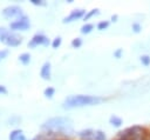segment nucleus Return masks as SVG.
<instances>
[{"instance_id":"23","label":"nucleus","mask_w":150,"mask_h":140,"mask_svg":"<svg viewBox=\"0 0 150 140\" xmlns=\"http://www.w3.org/2000/svg\"><path fill=\"white\" fill-rule=\"evenodd\" d=\"M131 28H132V31H134L135 33H138V32H141V29H142V27H141V25H139L138 22H134L132 26H131Z\"/></svg>"},{"instance_id":"17","label":"nucleus","mask_w":150,"mask_h":140,"mask_svg":"<svg viewBox=\"0 0 150 140\" xmlns=\"http://www.w3.org/2000/svg\"><path fill=\"white\" fill-rule=\"evenodd\" d=\"M105 139H107V138H105L104 132H102V131H100V129L95 131V140H105Z\"/></svg>"},{"instance_id":"16","label":"nucleus","mask_w":150,"mask_h":140,"mask_svg":"<svg viewBox=\"0 0 150 140\" xmlns=\"http://www.w3.org/2000/svg\"><path fill=\"white\" fill-rule=\"evenodd\" d=\"M98 13H100L98 8H94V9H91V11H89V12L84 15V20H88V19H90L91 16H94V15H96V14H98Z\"/></svg>"},{"instance_id":"28","label":"nucleus","mask_w":150,"mask_h":140,"mask_svg":"<svg viewBox=\"0 0 150 140\" xmlns=\"http://www.w3.org/2000/svg\"><path fill=\"white\" fill-rule=\"evenodd\" d=\"M117 18H118V16H117L116 14H115V15H112V16H111V21H116V20H117Z\"/></svg>"},{"instance_id":"25","label":"nucleus","mask_w":150,"mask_h":140,"mask_svg":"<svg viewBox=\"0 0 150 140\" xmlns=\"http://www.w3.org/2000/svg\"><path fill=\"white\" fill-rule=\"evenodd\" d=\"M30 2L33 5H38V6H43L45 5V1H42V0H30Z\"/></svg>"},{"instance_id":"4","label":"nucleus","mask_w":150,"mask_h":140,"mask_svg":"<svg viewBox=\"0 0 150 140\" xmlns=\"http://www.w3.org/2000/svg\"><path fill=\"white\" fill-rule=\"evenodd\" d=\"M29 26H30L29 19L26 15L20 16L18 20L11 22V25H9L11 29H14V31H26V29L29 28Z\"/></svg>"},{"instance_id":"6","label":"nucleus","mask_w":150,"mask_h":140,"mask_svg":"<svg viewBox=\"0 0 150 140\" xmlns=\"http://www.w3.org/2000/svg\"><path fill=\"white\" fill-rule=\"evenodd\" d=\"M48 44H49V40L47 36H45L43 34H35L30 39V41L28 42V47L33 48V47H36L39 45H48Z\"/></svg>"},{"instance_id":"14","label":"nucleus","mask_w":150,"mask_h":140,"mask_svg":"<svg viewBox=\"0 0 150 140\" xmlns=\"http://www.w3.org/2000/svg\"><path fill=\"white\" fill-rule=\"evenodd\" d=\"M93 28H94V26L91 24H86V25H83L81 27V33L82 34H88V33H90L93 31Z\"/></svg>"},{"instance_id":"27","label":"nucleus","mask_w":150,"mask_h":140,"mask_svg":"<svg viewBox=\"0 0 150 140\" xmlns=\"http://www.w3.org/2000/svg\"><path fill=\"white\" fill-rule=\"evenodd\" d=\"M0 94H7V89H6V87L2 86V85H0Z\"/></svg>"},{"instance_id":"9","label":"nucleus","mask_w":150,"mask_h":140,"mask_svg":"<svg viewBox=\"0 0 150 140\" xmlns=\"http://www.w3.org/2000/svg\"><path fill=\"white\" fill-rule=\"evenodd\" d=\"M77 135L81 140H95V131H93L90 128L80 131L77 133Z\"/></svg>"},{"instance_id":"15","label":"nucleus","mask_w":150,"mask_h":140,"mask_svg":"<svg viewBox=\"0 0 150 140\" xmlns=\"http://www.w3.org/2000/svg\"><path fill=\"white\" fill-rule=\"evenodd\" d=\"M9 34V32L5 28V27H0V41H5L6 40V38H7V35Z\"/></svg>"},{"instance_id":"10","label":"nucleus","mask_w":150,"mask_h":140,"mask_svg":"<svg viewBox=\"0 0 150 140\" xmlns=\"http://www.w3.org/2000/svg\"><path fill=\"white\" fill-rule=\"evenodd\" d=\"M40 75H41V78H42L43 80H49V79H50V64H49L48 61L42 65Z\"/></svg>"},{"instance_id":"24","label":"nucleus","mask_w":150,"mask_h":140,"mask_svg":"<svg viewBox=\"0 0 150 140\" xmlns=\"http://www.w3.org/2000/svg\"><path fill=\"white\" fill-rule=\"evenodd\" d=\"M7 54H8V49H1V51H0V61H1L2 59H5V58L7 56Z\"/></svg>"},{"instance_id":"21","label":"nucleus","mask_w":150,"mask_h":140,"mask_svg":"<svg viewBox=\"0 0 150 140\" xmlns=\"http://www.w3.org/2000/svg\"><path fill=\"white\" fill-rule=\"evenodd\" d=\"M61 41H62L61 36H56V38L53 40V42H52V46H53V48H57V47H60V45H61Z\"/></svg>"},{"instance_id":"18","label":"nucleus","mask_w":150,"mask_h":140,"mask_svg":"<svg viewBox=\"0 0 150 140\" xmlns=\"http://www.w3.org/2000/svg\"><path fill=\"white\" fill-rule=\"evenodd\" d=\"M54 93H55V89H54L53 87H48V88H46L45 92H43V94H45L46 98H52V96L54 95Z\"/></svg>"},{"instance_id":"7","label":"nucleus","mask_w":150,"mask_h":140,"mask_svg":"<svg viewBox=\"0 0 150 140\" xmlns=\"http://www.w3.org/2000/svg\"><path fill=\"white\" fill-rule=\"evenodd\" d=\"M84 15H86V11H84V9H74V11H71V13H70L68 16H66L62 21H63V24L71 22V21L77 20V19H80V18H82V16H84Z\"/></svg>"},{"instance_id":"30","label":"nucleus","mask_w":150,"mask_h":140,"mask_svg":"<svg viewBox=\"0 0 150 140\" xmlns=\"http://www.w3.org/2000/svg\"><path fill=\"white\" fill-rule=\"evenodd\" d=\"M116 140H127V139H124V138H121V136H118V139H116Z\"/></svg>"},{"instance_id":"5","label":"nucleus","mask_w":150,"mask_h":140,"mask_svg":"<svg viewBox=\"0 0 150 140\" xmlns=\"http://www.w3.org/2000/svg\"><path fill=\"white\" fill-rule=\"evenodd\" d=\"M2 14H4V16L5 18H7V19H11V18H14V16H22V11H21V8L19 7V6H8V7H6V8H4V11H2Z\"/></svg>"},{"instance_id":"29","label":"nucleus","mask_w":150,"mask_h":140,"mask_svg":"<svg viewBox=\"0 0 150 140\" xmlns=\"http://www.w3.org/2000/svg\"><path fill=\"white\" fill-rule=\"evenodd\" d=\"M18 140H26V138H25V136H23V135H21V136H20V138H19V139H18Z\"/></svg>"},{"instance_id":"2","label":"nucleus","mask_w":150,"mask_h":140,"mask_svg":"<svg viewBox=\"0 0 150 140\" xmlns=\"http://www.w3.org/2000/svg\"><path fill=\"white\" fill-rule=\"evenodd\" d=\"M104 98L96 96V95H70L63 102V108H75V107H83V106H91L98 105L100 102L104 101Z\"/></svg>"},{"instance_id":"3","label":"nucleus","mask_w":150,"mask_h":140,"mask_svg":"<svg viewBox=\"0 0 150 140\" xmlns=\"http://www.w3.org/2000/svg\"><path fill=\"white\" fill-rule=\"evenodd\" d=\"M120 136L127 140H148V132L142 126H131L121 132Z\"/></svg>"},{"instance_id":"20","label":"nucleus","mask_w":150,"mask_h":140,"mask_svg":"<svg viewBox=\"0 0 150 140\" xmlns=\"http://www.w3.org/2000/svg\"><path fill=\"white\" fill-rule=\"evenodd\" d=\"M81 45H82V39H81V38H75V39H73L71 46H73L74 48H79V47H81Z\"/></svg>"},{"instance_id":"12","label":"nucleus","mask_w":150,"mask_h":140,"mask_svg":"<svg viewBox=\"0 0 150 140\" xmlns=\"http://www.w3.org/2000/svg\"><path fill=\"white\" fill-rule=\"evenodd\" d=\"M19 60H20L23 65H27V64H29V61H30V54H29V53H22V54H20Z\"/></svg>"},{"instance_id":"26","label":"nucleus","mask_w":150,"mask_h":140,"mask_svg":"<svg viewBox=\"0 0 150 140\" xmlns=\"http://www.w3.org/2000/svg\"><path fill=\"white\" fill-rule=\"evenodd\" d=\"M121 55H122V49L121 48H118V49H116L114 52V56L115 58H121Z\"/></svg>"},{"instance_id":"22","label":"nucleus","mask_w":150,"mask_h":140,"mask_svg":"<svg viewBox=\"0 0 150 140\" xmlns=\"http://www.w3.org/2000/svg\"><path fill=\"white\" fill-rule=\"evenodd\" d=\"M141 62H142L143 65H145V66L150 65V56H149V55H142V56H141Z\"/></svg>"},{"instance_id":"19","label":"nucleus","mask_w":150,"mask_h":140,"mask_svg":"<svg viewBox=\"0 0 150 140\" xmlns=\"http://www.w3.org/2000/svg\"><path fill=\"white\" fill-rule=\"evenodd\" d=\"M108 26H109V21H107V20H104V21H100V22L97 24V29L103 31V29L108 28Z\"/></svg>"},{"instance_id":"11","label":"nucleus","mask_w":150,"mask_h":140,"mask_svg":"<svg viewBox=\"0 0 150 140\" xmlns=\"http://www.w3.org/2000/svg\"><path fill=\"white\" fill-rule=\"evenodd\" d=\"M109 122H110L112 126H115V127H120V126L123 124L122 119H121L120 116H117V115H111V116L109 118Z\"/></svg>"},{"instance_id":"13","label":"nucleus","mask_w":150,"mask_h":140,"mask_svg":"<svg viewBox=\"0 0 150 140\" xmlns=\"http://www.w3.org/2000/svg\"><path fill=\"white\" fill-rule=\"evenodd\" d=\"M21 133H22L21 129H14V131H12L11 134H9V140H18L22 135Z\"/></svg>"},{"instance_id":"1","label":"nucleus","mask_w":150,"mask_h":140,"mask_svg":"<svg viewBox=\"0 0 150 140\" xmlns=\"http://www.w3.org/2000/svg\"><path fill=\"white\" fill-rule=\"evenodd\" d=\"M43 131H47L48 133H61V134H71L73 133V121L69 118L64 116H56L48 119L45 121L41 126Z\"/></svg>"},{"instance_id":"8","label":"nucleus","mask_w":150,"mask_h":140,"mask_svg":"<svg viewBox=\"0 0 150 140\" xmlns=\"http://www.w3.org/2000/svg\"><path fill=\"white\" fill-rule=\"evenodd\" d=\"M22 39L20 35L15 34V33H9L6 38V40L4 41V44H6L7 46H12V47H15V46H19L21 44Z\"/></svg>"}]
</instances>
